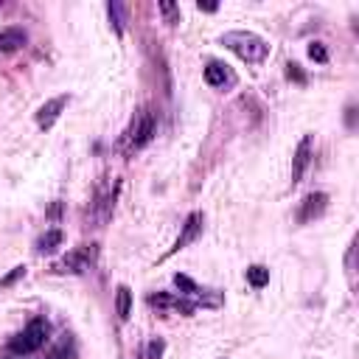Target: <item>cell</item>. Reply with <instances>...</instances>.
<instances>
[{"mask_svg": "<svg viewBox=\"0 0 359 359\" xmlns=\"http://www.w3.org/2000/svg\"><path fill=\"white\" fill-rule=\"evenodd\" d=\"M222 45L227 50H233L241 62L247 65H261L266 56H269V45L264 36L252 34V31H227L222 36Z\"/></svg>", "mask_w": 359, "mask_h": 359, "instance_id": "cell-1", "label": "cell"}, {"mask_svg": "<svg viewBox=\"0 0 359 359\" xmlns=\"http://www.w3.org/2000/svg\"><path fill=\"white\" fill-rule=\"evenodd\" d=\"M154 135H157V115H154L151 107H140V109L132 115L129 129L123 132V146H126V151H137V149H143Z\"/></svg>", "mask_w": 359, "mask_h": 359, "instance_id": "cell-2", "label": "cell"}, {"mask_svg": "<svg viewBox=\"0 0 359 359\" xmlns=\"http://www.w3.org/2000/svg\"><path fill=\"white\" fill-rule=\"evenodd\" d=\"M45 342H48V320H45V317H34V320L8 342V351H11L14 356H28V353H36Z\"/></svg>", "mask_w": 359, "mask_h": 359, "instance_id": "cell-3", "label": "cell"}, {"mask_svg": "<svg viewBox=\"0 0 359 359\" xmlns=\"http://www.w3.org/2000/svg\"><path fill=\"white\" fill-rule=\"evenodd\" d=\"M199 233H202V213H188V219L182 222V230H180V236H177V241L168 247V252L160 258V261H165V258H171L174 252H180V250H185L191 241H196L199 238Z\"/></svg>", "mask_w": 359, "mask_h": 359, "instance_id": "cell-4", "label": "cell"}, {"mask_svg": "<svg viewBox=\"0 0 359 359\" xmlns=\"http://www.w3.org/2000/svg\"><path fill=\"white\" fill-rule=\"evenodd\" d=\"M90 264H93V247H76L73 252H67L53 269L56 272H70V275H81V272H87L90 269Z\"/></svg>", "mask_w": 359, "mask_h": 359, "instance_id": "cell-5", "label": "cell"}, {"mask_svg": "<svg viewBox=\"0 0 359 359\" xmlns=\"http://www.w3.org/2000/svg\"><path fill=\"white\" fill-rule=\"evenodd\" d=\"M309 163H311V135H303L294 149V157H292V185H297L303 180Z\"/></svg>", "mask_w": 359, "mask_h": 359, "instance_id": "cell-6", "label": "cell"}, {"mask_svg": "<svg viewBox=\"0 0 359 359\" xmlns=\"http://www.w3.org/2000/svg\"><path fill=\"white\" fill-rule=\"evenodd\" d=\"M205 81L210 84V87H233L236 84V73L224 65V62H216V59H210L208 65H205Z\"/></svg>", "mask_w": 359, "mask_h": 359, "instance_id": "cell-7", "label": "cell"}, {"mask_svg": "<svg viewBox=\"0 0 359 359\" xmlns=\"http://www.w3.org/2000/svg\"><path fill=\"white\" fill-rule=\"evenodd\" d=\"M65 107H67V95H56V98L45 101V104L36 109V126H39V129H50V126L59 121V115H62Z\"/></svg>", "mask_w": 359, "mask_h": 359, "instance_id": "cell-8", "label": "cell"}, {"mask_svg": "<svg viewBox=\"0 0 359 359\" xmlns=\"http://www.w3.org/2000/svg\"><path fill=\"white\" fill-rule=\"evenodd\" d=\"M325 205H328V196H325L323 191H314V194H309V196L300 202L297 219H300V222H311V219H317V216L325 210Z\"/></svg>", "mask_w": 359, "mask_h": 359, "instance_id": "cell-9", "label": "cell"}, {"mask_svg": "<svg viewBox=\"0 0 359 359\" xmlns=\"http://www.w3.org/2000/svg\"><path fill=\"white\" fill-rule=\"evenodd\" d=\"M22 45H25V31H20V28L0 31V53H14Z\"/></svg>", "mask_w": 359, "mask_h": 359, "instance_id": "cell-10", "label": "cell"}, {"mask_svg": "<svg viewBox=\"0 0 359 359\" xmlns=\"http://www.w3.org/2000/svg\"><path fill=\"white\" fill-rule=\"evenodd\" d=\"M115 311L121 320H129V314H132V289L126 283H121L115 289Z\"/></svg>", "mask_w": 359, "mask_h": 359, "instance_id": "cell-11", "label": "cell"}, {"mask_svg": "<svg viewBox=\"0 0 359 359\" xmlns=\"http://www.w3.org/2000/svg\"><path fill=\"white\" fill-rule=\"evenodd\" d=\"M247 283H250L252 289H264V286L269 283V269H266V266H261V264L247 266Z\"/></svg>", "mask_w": 359, "mask_h": 359, "instance_id": "cell-12", "label": "cell"}, {"mask_svg": "<svg viewBox=\"0 0 359 359\" xmlns=\"http://www.w3.org/2000/svg\"><path fill=\"white\" fill-rule=\"evenodd\" d=\"M59 244H62V230L53 227V230H48V233L36 241V252H42V255H45V252H53Z\"/></svg>", "mask_w": 359, "mask_h": 359, "instance_id": "cell-13", "label": "cell"}, {"mask_svg": "<svg viewBox=\"0 0 359 359\" xmlns=\"http://www.w3.org/2000/svg\"><path fill=\"white\" fill-rule=\"evenodd\" d=\"M157 8H160V14L165 17V22H168V25H174V22H180V6H177V3H168V0H160V3H157Z\"/></svg>", "mask_w": 359, "mask_h": 359, "instance_id": "cell-14", "label": "cell"}, {"mask_svg": "<svg viewBox=\"0 0 359 359\" xmlns=\"http://www.w3.org/2000/svg\"><path fill=\"white\" fill-rule=\"evenodd\" d=\"M163 351H165V342L157 337V339H151L146 345V359H163Z\"/></svg>", "mask_w": 359, "mask_h": 359, "instance_id": "cell-15", "label": "cell"}, {"mask_svg": "<svg viewBox=\"0 0 359 359\" xmlns=\"http://www.w3.org/2000/svg\"><path fill=\"white\" fill-rule=\"evenodd\" d=\"M174 283H177V289H185V294H196L199 292V286L188 275H174Z\"/></svg>", "mask_w": 359, "mask_h": 359, "instance_id": "cell-16", "label": "cell"}, {"mask_svg": "<svg viewBox=\"0 0 359 359\" xmlns=\"http://www.w3.org/2000/svg\"><path fill=\"white\" fill-rule=\"evenodd\" d=\"M309 56H311L314 62H320V65L328 62V50L323 48V42H311V45H309Z\"/></svg>", "mask_w": 359, "mask_h": 359, "instance_id": "cell-17", "label": "cell"}, {"mask_svg": "<svg viewBox=\"0 0 359 359\" xmlns=\"http://www.w3.org/2000/svg\"><path fill=\"white\" fill-rule=\"evenodd\" d=\"M22 275H25V266H14L6 278H0V289H8V286H11V283H17Z\"/></svg>", "mask_w": 359, "mask_h": 359, "instance_id": "cell-18", "label": "cell"}, {"mask_svg": "<svg viewBox=\"0 0 359 359\" xmlns=\"http://www.w3.org/2000/svg\"><path fill=\"white\" fill-rule=\"evenodd\" d=\"M107 11H109V20L115 22V31L121 34V31H123V28H121V6H118V3H109Z\"/></svg>", "mask_w": 359, "mask_h": 359, "instance_id": "cell-19", "label": "cell"}, {"mask_svg": "<svg viewBox=\"0 0 359 359\" xmlns=\"http://www.w3.org/2000/svg\"><path fill=\"white\" fill-rule=\"evenodd\" d=\"M286 67H289V70H286V76H289V79H294V81H300V84L306 81V76L300 73V67H297V65H286Z\"/></svg>", "mask_w": 359, "mask_h": 359, "instance_id": "cell-20", "label": "cell"}, {"mask_svg": "<svg viewBox=\"0 0 359 359\" xmlns=\"http://www.w3.org/2000/svg\"><path fill=\"white\" fill-rule=\"evenodd\" d=\"M199 11H216V3H205V6H199Z\"/></svg>", "mask_w": 359, "mask_h": 359, "instance_id": "cell-21", "label": "cell"}]
</instances>
